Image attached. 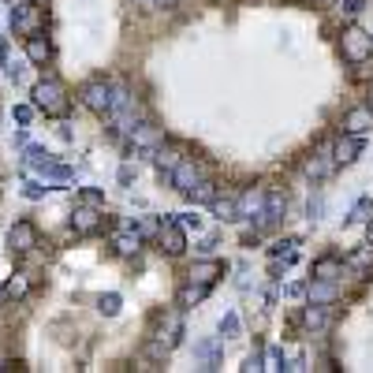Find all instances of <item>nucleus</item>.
Here are the masks:
<instances>
[{
  "instance_id": "f257e3e1",
  "label": "nucleus",
  "mask_w": 373,
  "mask_h": 373,
  "mask_svg": "<svg viewBox=\"0 0 373 373\" xmlns=\"http://www.w3.org/2000/svg\"><path fill=\"white\" fill-rule=\"evenodd\" d=\"M30 101H34V109L45 112V116H68L71 112V101H68V93H64V86L57 83V78H42V83H34Z\"/></svg>"
},
{
  "instance_id": "f03ea898",
  "label": "nucleus",
  "mask_w": 373,
  "mask_h": 373,
  "mask_svg": "<svg viewBox=\"0 0 373 373\" xmlns=\"http://www.w3.org/2000/svg\"><path fill=\"white\" fill-rule=\"evenodd\" d=\"M78 101H83L90 112L109 116L112 101H116V83L112 78H90V83H83V90H78Z\"/></svg>"
},
{
  "instance_id": "7ed1b4c3",
  "label": "nucleus",
  "mask_w": 373,
  "mask_h": 373,
  "mask_svg": "<svg viewBox=\"0 0 373 373\" xmlns=\"http://www.w3.org/2000/svg\"><path fill=\"white\" fill-rule=\"evenodd\" d=\"M157 146H161V131H157L153 124H138L127 135V153L131 157H153Z\"/></svg>"
},
{
  "instance_id": "20e7f679",
  "label": "nucleus",
  "mask_w": 373,
  "mask_h": 373,
  "mask_svg": "<svg viewBox=\"0 0 373 373\" xmlns=\"http://www.w3.org/2000/svg\"><path fill=\"white\" fill-rule=\"evenodd\" d=\"M373 52V37L366 30H348L343 34V60L348 64H366Z\"/></svg>"
},
{
  "instance_id": "39448f33",
  "label": "nucleus",
  "mask_w": 373,
  "mask_h": 373,
  "mask_svg": "<svg viewBox=\"0 0 373 373\" xmlns=\"http://www.w3.org/2000/svg\"><path fill=\"white\" fill-rule=\"evenodd\" d=\"M157 247H161L168 258H179L186 250V235L176 220H161V228H157Z\"/></svg>"
},
{
  "instance_id": "423d86ee",
  "label": "nucleus",
  "mask_w": 373,
  "mask_h": 373,
  "mask_svg": "<svg viewBox=\"0 0 373 373\" xmlns=\"http://www.w3.org/2000/svg\"><path fill=\"white\" fill-rule=\"evenodd\" d=\"M302 172H306V176H310L314 183H321V179H328L332 172H336V157H332L328 146H321V150H314L310 157H306Z\"/></svg>"
},
{
  "instance_id": "0eeeda50",
  "label": "nucleus",
  "mask_w": 373,
  "mask_h": 373,
  "mask_svg": "<svg viewBox=\"0 0 373 373\" xmlns=\"http://www.w3.org/2000/svg\"><path fill=\"white\" fill-rule=\"evenodd\" d=\"M8 247H11V254H30L37 247V228L30 220H16L8 232Z\"/></svg>"
},
{
  "instance_id": "6e6552de",
  "label": "nucleus",
  "mask_w": 373,
  "mask_h": 373,
  "mask_svg": "<svg viewBox=\"0 0 373 373\" xmlns=\"http://www.w3.org/2000/svg\"><path fill=\"white\" fill-rule=\"evenodd\" d=\"M157 340H165L168 348H176L179 336H183V317L179 310H168V314H157V332H153Z\"/></svg>"
},
{
  "instance_id": "1a4fd4ad",
  "label": "nucleus",
  "mask_w": 373,
  "mask_h": 373,
  "mask_svg": "<svg viewBox=\"0 0 373 373\" xmlns=\"http://www.w3.org/2000/svg\"><path fill=\"white\" fill-rule=\"evenodd\" d=\"M358 153H362V135H343L336 138V146H332V157H336V165H351L358 161Z\"/></svg>"
},
{
  "instance_id": "9d476101",
  "label": "nucleus",
  "mask_w": 373,
  "mask_h": 373,
  "mask_svg": "<svg viewBox=\"0 0 373 373\" xmlns=\"http://www.w3.org/2000/svg\"><path fill=\"white\" fill-rule=\"evenodd\" d=\"M26 60L30 64H37V68H45V64L52 60V42L45 34H26Z\"/></svg>"
},
{
  "instance_id": "9b49d317",
  "label": "nucleus",
  "mask_w": 373,
  "mask_h": 373,
  "mask_svg": "<svg viewBox=\"0 0 373 373\" xmlns=\"http://www.w3.org/2000/svg\"><path fill=\"white\" fill-rule=\"evenodd\" d=\"M71 228H75L78 235L101 232V209H97V206H78L75 217H71Z\"/></svg>"
},
{
  "instance_id": "f8f14e48",
  "label": "nucleus",
  "mask_w": 373,
  "mask_h": 373,
  "mask_svg": "<svg viewBox=\"0 0 373 373\" xmlns=\"http://www.w3.org/2000/svg\"><path fill=\"white\" fill-rule=\"evenodd\" d=\"M198 179H202V165L186 161V157L176 165V172H172V186H176L179 194H186V191H191V186H194Z\"/></svg>"
},
{
  "instance_id": "ddd939ff",
  "label": "nucleus",
  "mask_w": 373,
  "mask_h": 373,
  "mask_svg": "<svg viewBox=\"0 0 373 373\" xmlns=\"http://www.w3.org/2000/svg\"><path fill=\"white\" fill-rule=\"evenodd\" d=\"M224 273V261H217V258H209V261H198V265H191V273H186V280L191 284H206V288H213L217 284V276Z\"/></svg>"
},
{
  "instance_id": "4468645a",
  "label": "nucleus",
  "mask_w": 373,
  "mask_h": 373,
  "mask_svg": "<svg viewBox=\"0 0 373 373\" xmlns=\"http://www.w3.org/2000/svg\"><path fill=\"white\" fill-rule=\"evenodd\" d=\"M179 161H183V153L176 150V146H165V142H161V146L153 150V165H157V176H161V179H165V176L172 179V172H176Z\"/></svg>"
},
{
  "instance_id": "2eb2a0df",
  "label": "nucleus",
  "mask_w": 373,
  "mask_h": 373,
  "mask_svg": "<svg viewBox=\"0 0 373 373\" xmlns=\"http://www.w3.org/2000/svg\"><path fill=\"white\" fill-rule=\"evenodd\" d=\"M302 325L310 328V332H325L328 325H332V314H328V306H321V302H310L302 310Z\"/></svg>"
},
{
  "instance_id": "dca6fc26",
  "label": "nucleus",
  "mask_w": 373,
  "mask_h": 373,
  "mask_svg": "<svg viewBox=\"0 0 373 373\" xmlns=\"http://www.w3.org/2000/svg\"><path fill=\"white\" fill-rule=\"evenodd\" d=\"M343 131H348V135H366V131H373V112L362 109V105L351 109L348 116H343Z\"/></svg>"
},
{
  "instance_id": "f3484780",
  "label": "nucleus",
  "mask_w": 373,
  "mask_h": 373,
  "mask_svg": "<svg viewBox=\"0 0 373 373\" xmlns=\"http://www.w3.org/2000/svg\"><path fill=\"white\" fill-rule=\"evenodd\" d=\"M34 0H19L16 8H11V30L19 34H34Z\"/></svg>"
},
{
  "instance_id": "a211bd4d",
  "label": "nucleus",
  "mask_w": 373,
  "mask_h": 373,
  "mask_svg": "<svg viewBox=\"0 0 373 373\" xmlns=\"http://www.w3.org/2000/svg\"><path fill=\"white\" fill-rule=\"evenodd\" d=\"M138 247H142V235L135 228H127V232H116L112 235V250L119 258H131V254H138Z\"/></svg>"
},
{
  "instance_id": "6ab92c4d",
  "label": "nucleus",
  "mask_w": 373,
  "mask_h": 373,
  "mask_svg": "<svg viewBox=\"0 0 373 373\" xmlns=\"http://www.w3.org/2000/svg\"><path fill=\"white\" fill-rule=\"evenodd\" d=\"M209 209H213V217H220V220H235L239 217V194H220L217 191V198L209 202Z\"/></svg>"
},
{
  "instance_id": "aec40b11",
  "label": "nucleus",
  "mask_w": 373,
  "mask_h": 373,
  "mask_svg": "<svg viewBox=\"0 0 373 373\" xmlns=\"http://www.w3.org/2000/svg\"><path fill=\"white\" fill-rule=\"evenodd\" d=\"M198 358V369H217V358H220V340H202L194 348Z\"/></svg>"
},
{
  "instance_id": "412c9836",
  "label": "nucleus",
  "mask_w": 373,
  "mask_h": 373,
  "mask_svg": "<svg viewBox=\"0 0 373 373\" xmlns=\"http://www.w3.org/2000/svg\"><path fill=\"white\" fill-rule=\"evenodd\" d=\"M265 194L269 191H254V186H250L247 194H239V217H258L265 209Z\"/></svg>"
},
{
  "instance_id": "4be33fe9",
  "label": "nucleus",
  "mask_w": 373,
  "mask_h": 373,
  "mask_svg": "<svg viewBox=\"0 0 373 373\" xmlns=\"http://www.w3.org/2000/svg\"><path fill=\"white\" fill-rule=\"evenodd\" d=\"M306 295H310V302H321V306H328V302H336V284H332V280H321V276H317L314 284H310V291H306Z\"/></svg>"
},
{
  "instance_id": "5701e85b",
  "label": "nucleus",
  "mask_w": 373,
  "mask_h": 373,
  "mask_svg": "<svg viewBox=\"0 0 373 373\" xmlns=\"http://www.w3.org/2000/svg\"><path fill=\"white\" fill-rule=\"evenodd\" d=\"M186 198H191L194 206H209L213 198H217V183H209V179H198L191 191H186Z\"/></svg>"
},
{
  "instance_id": "b1692460",
  "label": "nucleus",
  "mask_w": 373,
  "mask_h": 373,
  "mask_svg": "<svg viewBox=\"0 0 373 373\" xmlns=\"http://www.w3.org/2000/svg\"><path fill=\"white\" fill-rule=\"evenodd\" d=\"M314 276H321V280H336V276H340V258H336V254L317 258V261H314Z\"/></svg>"
},
{
  "instance_id": "393cba45",
  "label": "nucleus",
  "mask_w": 373,
  "mask_h": 373,
  "mask_svg": "<svg viewBox=\"0 0 373 373\" xmlns=\"http://www.w3.org/2000/svg\"><path fill=\"white\" fill-rule=\"evenodd\" d=\"M206 295H209L206 284H191V280H186V288L179 291V306H194V302H202Z\"/></svg>"
},
{
  "instance_id": "a878e982",
  "label": "nucleus",
  "mask_w": 373,
  "mask_h": 373,
  "mask_svg": "<svg viewBox=\"0 0 373 373\" xmlns=\"http://www.w3.org/2000/svg\"><path fill=\"white\" fill-rule=\"evenodd\" d=\"M26 288H30V284H26V276H11L8 284H4V299H8V302H11V299H23Z\"/></svg>"
},
{
  "instance_id": "bb28decb",
  "label": "nucleus",
  "mask_w": 373,
  "mask_h": 373,
  "mask_svg": "<svg viewBox=\"0 0 373 373\" xmlns=\"http://www.w3.org/2000/svg\"><path fill=\"white\" fill-rule=\"evenodd\" d=\"M369 261H373V247L362 250V254H355V258H348V265H351L355 273H366V265H369Z\"/></svg>"
},
{
  "instance_id": "cd10ccee",
  "label": "nucleus",
  "mask_w": 373,
  "mask_h": 373,
  "mask_svg": "<svg viewBox=\"0 0 373 373\" xmlns=\"http://www.w3.org/2000/svg\"><path fill=\"white\" fill-rule=\"evenodd\" d=\"M97 310H101V314H109V317L119 314V295H101V299H97Z\"/></svg>"
},
{
  "instance_id": "c85d7f7f",
  "label": "nucleus",
  "mask_w": 373,
  "mask_h": 373,
  "mask_svg": "<svg viewBox=\"0 0 373 373\" xmlns=\"http://www.w3.org/2000/svg\"><path fill=\"white\" fill-rule=\"evenodd\" d=\"M340 16H348V19H355L358 16V11H362V0H340Z\"/></svg>"
},
{
  "instance_id": "c756f323",
  "label": "nucleus",
  "mask_w": 373,
  "mask_h": 373,
  "mask_svg": "<svg viewBox=\"0 0 373 373\" xmlns=\"http://www.w3.org/2000/svg\"><path fill=\"white\" fill-rule=\"evenodd\" d=\"M220 336H239V317H235V314H228V317L220 321Z\"/></svg>"
},
{
  "instance_id": "7c9ffc66",
  "label": "nucleus",
  "mask_w": 373,
  "mask_h": 373,
  "mask_svg": "<svg viewBox=\"0 0 373 373\" xmlns=\"http://www.w3.org/2000/svg\"><path fill=\"white\" fill-rule=\"evenodd\" d=\"M369 213H373V202H369V198H362V202H358V206H355V213H351V220H366V217H369Z\"/></svg>"
},
{
  "instance_id": "2f4dec72",
  "label": "nucleus",
  "mask_w": 373,
  "mask_h": 373,
  "mask_svg": "<svg viewBox=\"0 0 373 373\" xmlns=\"http://www.w3.org/2000/svg\"><path fill=\"white\" fill-rule=\"evenodd\" d=\"M78 202H83V206H97V209H101V206H105V198H101L97 191H83V194H78Z\"/></svg>"
},
{
  "instance_id": "473e14b6",
  "label": "nucleus",
  "mask_w": 373,
  "mask_h": 373,
  "mask_svg": "<svg viewBox=\"0 0 373 373\" xmlns=\"http://www.w3.org/2000/svg\"><path fill=\"white\" fill-rule=\"evenodd\" d=\"M243 369H247V373H258V369H265V366H261V351H254V355H250Z\"/></svg>"
},
{
  "instance_id": "72a5a7b5",
  "label": "nucleus",
  "mask_w": 373,
  "mask_h": 373,
  "mask_svg": "<svg viewBox=\"0 0 373 373\" xmlns=\"http://www.w3.org/2000/svg\"><path fill=\"white\" fill-rule=\"evenodd\" d=\"M49 191V186H42V183H26V198H42Z\"/></svg>"
},
{
  "instance_id": "f704fd0d",
  "label": "nucleus",
  "mask_w": 373,
  "mask_h": 373,
  "mask_svg": "<svg viewBox=\"0 0 373 373\" xmlns=\"http://www.w3.org/2000/svg\"><path fill=\"white\" fill-rule=\"evenodd\" d=\"M321 209H325V202H321V194H317V198H310V217L317 220V217H321Z\"/></svg>"
},
{
  "instance_id": "c9c22d12",
  "label": "nucleus",
  "mask_w": 373,
  "mask_h": 373,
  "mask_svg": "<svg viewBox=\"0 0 373 373\" xmlns=\"http://www.w3.org/2000/svg\"><path fill=\"white\" fill-rule=\"evenodd\" d=\"M131 176H135V168H131V165L119 168V183H131Z\"/></svg>"
},
{
  "instance_id": "e433bc0d",
  "label": "nucleus",
  "mask_w": 373,
  "mask_h": 373,
  "mask_svg": "<svg viewBox=\"0 0 373 373\" xmlns=\"http://www.w3.org/2000/svg\"><path fill=\"white\" fill-rule=\"evenodd\" d=\"M16 119H19V124H26V119H30V109H26V105H23V109H16Z\"/></svg>"
},
{
  "instance_id": "4c0bfd02",
  "label": "nucleus",
  "mask_w": 373,
  "mask_h": 373,
  "mask_svg": "<svg viewBox=\"0 0 373 373\" xmlns=\"http://www.w3.org/2000/svg\"><path fill=\"white\" fill-rule=\"evenodd\" d=\"M157 4H161V8H176L179 0H157Z\"/></svg>"
},
{
  "instance_id": "58836bf2",
  "label": "nucleus",
  "mask_w": 373,
  "mask_h": 373,
  "mask_svg": "<svg viewBox=\"0 0 373 373\" xmlns=\"http://www.w3.org/2000/svg\"><path fill=\"white\" fill-rule=\"evenodd\" d=\"M366 243L373 247V220H369V228H366Z\"/></svg>"
}]
</instances>
